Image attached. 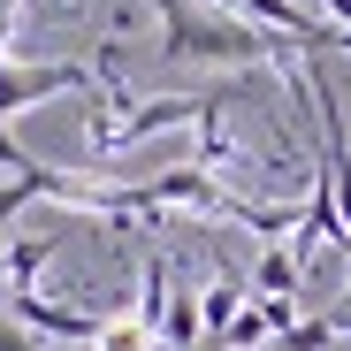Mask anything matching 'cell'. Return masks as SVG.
Instances as JSON below:
<instances>
[{"instance_id": "6da1fadb", "label": "cell", "mask_w": 351, "mask_h": 351, "mask_svg": "<svg viewBox=\"0 0 351 351\" xmlns=\"http://www.w3.org/2000/svg\"><path fill=\"white\" fill-rule=\"evenodd\" d=\"M145 8L160 16V62H199V69H221V77L306 62L298 46L252 31L237 8H206V0H145Z\"/></svg>"}, {"instance_id": "7a4b0ae2", "label": "cell", "mask_w": 351, "mask_h": 351, "mask_svg": "<svg viewBox=\"0 0 351 351\" xmlns=\"http://www.w3.org/2000/svg\"><path fill=\"white\" fill-rule=\"evenodd\" d=\"M53 92H92V62H0V123H16L23 107H38V99H53Z\"/></svg>"}, {"instance_id": "3957f363", "label": "cell", "mask_w": 351, "mask_h": 351, "mask_svg": "<svg viewBox=\"0 0 351 351\" xmlns=\"http://www.w3.org/2000/svg\"><path fill=\"white\" fill-rule=\"evenodd\" d=\"M0 313H16L38 343H69V351H92V343L107 336V321H99V313L62 306V298H46V290H8V298H0Z\"/></svg>"}, {"instance_id": "277c9868", "label": "cell", "mask_w": 351, "mask_h": 351, "mask_svg": "<svg viewBox=\"0 0 351 351\" xmlns=\"http://www.w3.org/2000/svg\"><path fill=\"white\" fill-rule=\"evenodd\" d=\"M53 245H62V229L38 221L23 237H0V267H8V290H38V275L53 267Z\"/></svg>"}, {"instance_id": "5b68a950", "label": "cell", "mask_w": 351, "mask_h": 351, "mask_svg": "<svg viewBox=\"0 0 351 351\" xmlns=\"http://www.w3.org/2000/svg\"><path fill=\"white\" fill-rule=\"evenodd\" d=\"M298 282H306V267L290 260V245H260V260H252V275H245V290L267 298V306H290V298H298Z\"/></svg>"}, {"instance_id": "8992f818", "label": "cell", "mask_w": 351, "mask_h": 351, "mask_svg": "<svg viewBox=\"0 0 351 351\" xmlns=\"http://www.w3.org/2000/svg\"><path fill=\"white\" fill-rule=\"evenodd\" d=\"M245 298H252V290L229 275V267H214V282L199 290V328H206V343H221V336H229V321L245 313Z\"/></svg>"}, {"instance_id": "52a82bcc", "label": "cell", "mask_w": 351, "mask_h": 351, "mask_svg": "<svg viewBox=\"0 0 351 351\" xmlns=\"http://www.w3.org/2000/svg\"><path fill=\"white\" fill-rule=\"evenodd\" d=\"M168 252H145V267H138V313H130V328H145L153 343H160V321H168Z\"/></svg>"}, {"instance_id": "ba28073f", "label": "cell", "mask_w": 351, "mask_h": 351, "mask_svg": "<svg viewBox=\"0 0 351 351\" xmlns=\"http://www.w3.org/2000/svg\"><path fill=\"white\" fill-rule=\"evenodd\" d=\"M53 191V168H31V176H8V184H0V237H16V221L38 206Z\"/></svg>"}, {"instance_id": "9c48e42d", "label": "cell", "mask_w": 351, "mask_h": 351, "mask_svg": "<svg viewBox=\"0 0 351 351\" xmlns=\"http://www.w3.org/2000/svg\"><path fill=\"white\" fill-rule=\"evenodd\" d=\"M31 168H38V160L16 145V130H8V123H0V184H8V176H31Z\"/></svg>"}, {"instance_id": "30bf717a", "label": "cell", "mask_w": 351, "mask_h": 351, "mask_svg": "<svg viewBox=\"0 0 351 351\" xmlns=\"http://www.w3.org/2000/svg\"><path fill=\"white\" fill-rule=\"evenodd\" d=\"M0 351H46V343H38V336H31L16 313H0Z\"/></svg>"}, {"instance_id": "8fae6325", "label": "cell", "mask_w": 351, "mask_h": 351, "mask_svg": "<svg viewBox=\"0 0 351 351\" xmlns=\"http://www.w3.org/2000/svg\"><path fill=\"white\" fill-rule=\"evenodd\" d=\"M16 53V0H0V62Z\"/></svg>"}, {"instance_id": "7c38bea8", "label": "cell", "mask_w": 351, "mask_h": 351, "mask_svg": "<svg viewBox=\"0 0 351 351\" xmlns=\"http://www.w3.org/2000/svg\"><path fill=\"white\" fill-rule=\"evenodd\" d=\"M328 23H351V0H328Z\"/></svg>"}, {"instance_id": "4fadbf2b", "label": "cell", "mask_w": 351, "mask_h": 351, "mask_svg": "<svg viewBox=\"0 0 351 351\" xmlns=\"http://www.w3.org/2000/svg\"><path fill=\"white\" fill-rule=\"evenodd\" d=\"M298 8H306V16H328V0H298Z\"/></svg>"}, {"instance_id": "5bb4252c", "label": "cell", "mask_w": 351, "mask_h": 351, "mask_svg": "<svg viewBox=\"0 0 351 351\" xmlns=\"http://www.w3.org/2000/svg\"><path fill=\"white\" fill-rule=\"evenodd\" d=\"M206 8H237V0H206Z\"/></svg>"}, {"instance_id": "9a60e30c", "label": "cell", "mask_w": 351, "mask_h": 351, "mask_svg": "<svg viewBox=\"0 0 351 351\" xmlns=\"http://www.w3.org/2000/svg\"><path fill=\"white\" fill-rule=\"evenodd\" d=\"M199 351H206V343H199Z\"/></svg>"}]
</instances>
